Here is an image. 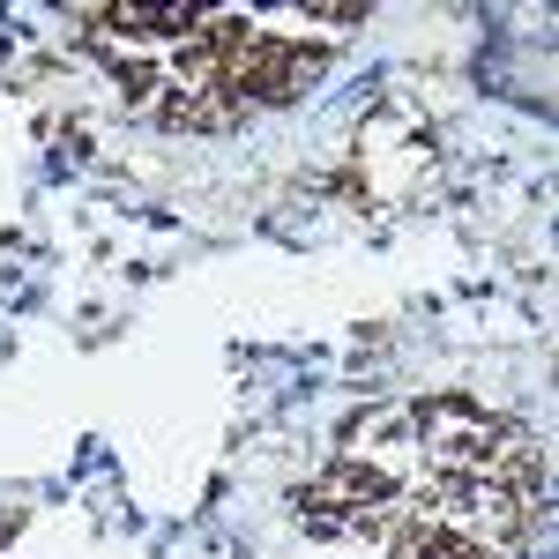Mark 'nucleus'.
<instances>
[{
	"label": "nucleus",
	"instance_id": "nucleus-1",
	"mask_svg": "<svg viewBox=\"0 0 559 559\" xmlns=\"http://www.w3.org/2000/svg\"><path fill=\"white\" fill-rule=\"evenodd\" d=\"M299 515L313 530H358V537H388L395 515H403V477L373 471V463H358L344 455L336 471H321L313 485L299 492Z\"/></svg>",
	"mask_w": 559,
	"mask_h": 559
},
{
	"label": "nucleus",
	"instance_id": "nucleus-2",
	"mask_svg": "<svg viewBox=\"0 0 559 559\" xmlns=\"http://www.w3.org/2000/svg\"><path fill=\"white\" fill-rule=\"evenodd\" d=\"M313 75H321V45L276 38V31H247V38L231 45L216 90L231 105H292L299 90H313Z\"/></svg>",
	"mask_w": 559,
	"mask_h": 559
},
{
	"label": "nucleus",
	"instance_id": "nucleus-3",
	"mask_svg": "<svg viewBox=\"0 0 559 559\" xmlns=\"http://www.w3.org/2000/svg\"><path fill=\"white\" fill-rule=\"evenodd\" d=\"M388 559H508V552H492V545H477V537H463V530H448V522H432V515H395V530L381 537Z\"/></svg>",
	"mask_w": 559,
	"mask_h": 559
},
{
	"label": "nucleus",
	"instance_id": "nucleus-4",
	"mask_svg": "<svg viewBox=\"0 0 559 559\" xmlns=\"http://www.w3.org/2000/svg\"><path fill=\"white\" fill-rule=\"evenodd\" d=\"M306 15H321V23H358L366 8H344V0H321V8H306Z\"/></svg>",
	"mask_w": 559,
	"mask_h": 559
}]
</instances>
